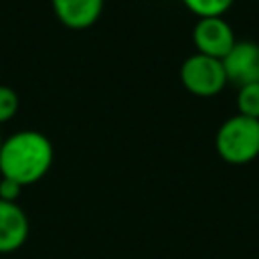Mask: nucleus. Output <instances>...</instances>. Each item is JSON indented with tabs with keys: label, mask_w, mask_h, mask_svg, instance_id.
<instances>
[{
	"label": "nucleus",
	"mask_w": 259,
	"mask_h": 259,
	"mask_svg": "<svg viewBox=\"0 0 259 259\" xmlns=\"http://www.w3.org/2000/svg\"><path fill=\"white\" fill-rule=\"evenodd\" d=\"M30 225L26 212L16 202L0 200V253L18 251L28 237Z\"/></svg>",
	"instance_id": "6"
},
{
	"label": "nucleus",
	"mask_w": 259,
	"mask_h": 259,
	"mask_svg": "<svg viewBox=\"0 0 259 259\" xmlns=\"http://www.w3.org/2000/svg\"><path fill=\"white\" fill-rule=\"evenodd\" d=\"M51 140L34 130H20L2 140L0 176L16 180L20 186L38 182L53 166Z\"/></svg>",
	"instance_id": "1"
},
{
	"label": "nucleus",
	"mask_w": 259,
	"mask_h": 259,
	"mask_svg": "<svg viewBox=\"0 0 259 259\" xmlns=\"http://www.w3.org/2000/svg\"><path fill=\"white\" fill-rule=\"evenodd\" d=\"M51 4L63 26L85 30L99 20L105 0H51Z\"/></svg>",
	"instance_id": "7"
},
{
	"label": "nucleus",
	"mask_w": 259,
	"mask_h": 259,
	"mask_svg": "<svg viewBox=\"0 0 259 259\" xmlns=\"http://www.w3.org/2000/svg\"><path fill=\"white\" fill-rule=\"evenodd\" d=\"M223 67L227 81L237 85V89L249 83H259V45L253 40H237L225 55Z\"/></svg>",
	"instance_id": "5"
},
{
	"label": "nucleus",
	"mask_w": 259,
	"mask_h": 259,
	"mask_svg": "<svg viewBox=\"0 0 259 259\" xmlns=\"http://www.w3.org/2000/svg\"><path fill=\"white\" fill-rule=\"evenodd\" d=\"M22 192V186L12 180V178H6V176H0V200H6V202H16L18 196Z\"/></svg>",
	"instance_id": "11"
},
{
	"label": "nucleus",
	"mask_w": 259,
	"mask_h": 259,
	"mask_svg": "<svg viewBox=\"0 0 259 259\" xmlns=\"http://www.w3.org/2000/svg\"><path fill=\"white\" fill-rule=\"evenodd\" d=\"M180 81H182L184 89L196 97H214L229 83L223 61L214 59V57L200 55V53L190 55L182 63Z\"/></svg>",
	"instance_id": "3"
},
{
	"label": "nucleus",
	"mask_w": 259,
	"mask_h": 259,
	"mask_svg": "<svg viewBox=\"0 0 259 259\" xmlns=\"http://www.w3.org/2000/svg\"><path fill=\"white\" fill-rule=\"evenodd\" d=\"M2 140H4V138H2V134H0V148H2Z\"/></svg>",
	"instance_id": "12"
},
{
	"label": "nucleus",
	"mask_w": 259,
	"mask_h": 259,
	"mask_svg": "<svg viewBox=\"0 0 259 259\" xmlns=\"http://www.w3.org/2000/svg\"><path fill=\"white\" fill-rule=\"evenodd\" d=\"M18 107H20L18 93L8 85H0V125L10 121L18 113Z\"/></svg>",
	"instance_id": "10"
},
{
	"label": "nucleus",
	"mask_w": 259,
	"mask_h": 259,
	"mask_svg": "<svg viewBox=\"0 0 259 259\" xmlns=\"http://www.w3.org/2000/svg\"><path fill=\"white\" fill-rule=\"evenodd\" d=\"M192 42L196 47V53L223 61L225 55L237 42V38L231 24L223 16H208V18H198V22L194 24Z\"/></svg>",
	"instance_id": "4"
},
{
	"label": "nucleus",
	"mask_w": 259,
	"mask_h": 259,
	"mask_svg": "<svg viewBox=\"0 0 259 259\" xmlns=\"http://www.w3.org/2000/svg\"><path fill=\"white\" fill-rule=\"evenodd\" d=\"M214 146L219 156L235 166L249 164L259 156V119L233 115L225 119L217 132Z\"/></svg>",
	"instance_id": "2"
},
{
	"label": "nucleus",
	"mask_w": 259,
	"mask_h": 259,
	"mask_svg": "<svg viewBox=\"0 0 259 259\" xmlns=\"http://www.w3.org/2000/svg\"><path fill=\"white\" fill-rule=\"evenodd\" d=\"M235 0H182V4L196 14L198 18H208V16H223Z\"/></svg>",
	"instance_id": "9"
},
{
	"label": "nucleus",
	"mask_w": 259,
	"mask_h": 259,
	"mask_svg": "<svg viewBox=\"0 0 259 259\" xmlns=\"http://www.w3.org/2000/svg\"><path fill=\"white\" fill-rule=\"evenodd\" d=\"M237 109L241 115L259 119V83H249L237 91Z\"/></svg>",
	"instance_id": "8"
}]
</instances>
